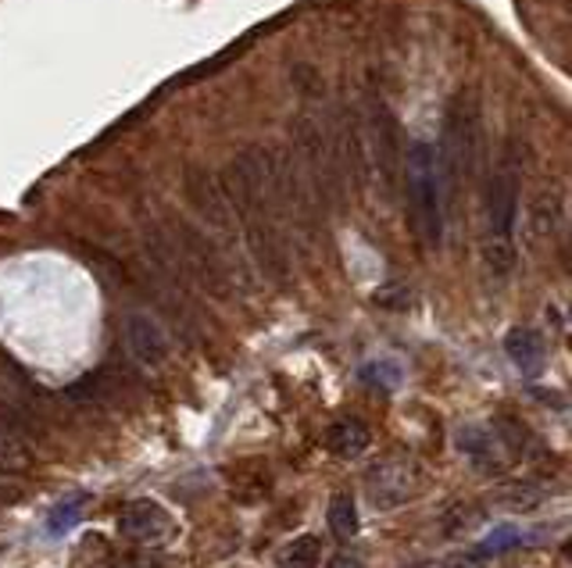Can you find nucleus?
Masks as SVG:
<instances>
[{"mask_svg": "<svg viewBox=\"0 0 572 568\" xmlns=\"http://www.w3.org/2000/svg\"><path fill=\"white\" fill-rule=\"evenodd\" d=\"M515 222H519V169L512 158H504L487 186V268L498 279L512 276Z\"/></svg>", "mask_w": 572, "mask_h": 568, "instance_id": "obj_1", "label": "nucleus"}, {"mask_svg": "<svg viewBox=\"0 0 572 568\" xmlns=\"http://www.w3.org/2000/svg\"><path fill=\"white\" fill-rule=\"evenodd\" d=\"M408 201L412 226L426 247H440L444 240V190H440V161L429 144L415 140L408 147Z\"/></svg>", "mask_w": 572, "mask_h": 568, "instance_id": "obj_2", "label": "nucleus"}, {"mask_svg": "<svg viewBox=\"0 0 572 568\" xmlns=\"http://www.w3.org/2000/svg\"><path fill=\"white\" fill-rule=\"evenodd\" d=\"M168 237H172V247L179 254V265H183V276L201 282L207 293L233 297V290L243 287V279L233 273V265L226 262L223 247H215L201 229H193L190 222H176V226H168Z\"/></svg>", "mask_w": 572, "mask_h": 568, "instance_id": "obj_3", "label": "nucleus"}, {"mask_svg": "<svg viewBox=\"0 0 572 568\" xmlns=\"http://www.w3.org/2000/svg\"><path fill=\"white\" fill-rule=\"evenodd\" d=\"M479 111L469 105V100H454L448 119H444V154H440V176H448L451 183L458 179H469L479 165Z\"/></svg>", "mask_w": 572, "mask_h": 568, "instance_id": "obj_4", "label": "nucleus"}, {"mask_svg": "<svg viewBox=\"0 0 572 568\" xmlns=\"http://www.w3.org/2000/svg\"><path fill=\"white\" fill-rule=\"evenodd\" d=\"M369 172H376L380 179V190L394 193L397 176H401V125L394 119V111L386 108V100L380 94L369 97Z\"/></svg>", "mask_w": 572, "mask_h": 568, "instance_id": "obj_5", "label": "nucleus"}, {"mask_svg": "<svg viewBox=\"0 0 572 568\" xmlns=\"http://www.w3.org/2000/svg\"><path fill=\"white\" fill-rule=\"evenodd\" d=\"M183 190H187V201L193 204V212L201 215V222L207 229L223 232V237H237V232H240L237 212H233V204L226 197V186L218 183L212 172H204V169H198V165H190L187 176H183Z\"/></svg>", "mask_w": 572, "mask_h": 568, "instance_id": "obj_6", "label": "nucleus"}, {"mask_svg": "<svg viewBox=\"0 0 572 568\" xmlns=\"http://www.w3.org/2000/svg\"><path fill=\"white\" fill-rule=\"evenodd\" d=\"M366 483H369L372 508L390 511V508H401L405 500L419 494V469H415L408 458H394V461L376 464Z\"/></svg>", "mask_w": 572, "mask_h": 568, "instance_id": "obj_7", "label": "nucleus"}, {"mask_svg": "<svg viewBox=\"0 0 572 568\" xmlns=\"http://www.w3.org/2000/svg\"><path fill=\"white\" fill-rule=\"evenodd\" d=\"M126 347H129V354H133V361L140 368H162L165 361H168V337H165V329L154 322L151 315H143V312H133L126 318Z\"/></svg>", "mask_w": 572, "mask_h": 568, "instance_id": "obj_8", "label": "nucleus"}, {"mask_svg": "<svg viewBox=\"0 0 572 568\" xmlns=\"http://www.w3.org/2000/svg\"><path fill=\"white\" fill-rule=\"evenodd\" d=\"M119 533L136 540V544H154V540H165L172 533V519H168V511L158 505V500H129L119 515Z\"/></svg>", "mask_w": 572, "mask_h": 568, "instance_id": "obj_9", "label": "nucleus"}, {"mask_svg": "<svg viewBox=\"0 0 572 568\" xmlns=\"http://www.w3.org/2000/svg\"><path fill=\"white\" fill-rule=\"evenodd\" d=\"M504 351H509L512 365L523 372V376H540V368H544V340H540V333L512 329L509 340H504Z\"/></svg>", "mask_w": 572, "mask_h": 568, "instance_id": "obj_10", "label": "nucleus"}, {"mask_svg": "<svg viewBox=\"0 0 572 568\" xmlns=\"http://www.w3.org/2000/svg\"><path fill=\"white\" fill-rule=\"evenodd\" d=\"M33 447L25 444V436L0 419V475H25L33 472Z\"/></svg>", "mask_w": 572, "mask_h": 568, "instance_id": "obj_11", "label": "nucleus"}, {"mask_svg": "<svg viewBox=\"0 0 572 568\" xmlns=\"http://www.w3.org/2000/svg\"><path fill=\"white\" fill-rule=\"evenodd\" d=\"M369 440H372V436L366 430V422H358V419L336 422L333 430L326 433V447L333 450L336 458H358V455H366Z\"/></svg>", "mask_w": 572, "mask_h": 568, "instance_id": "obj_12", "label": "nucleus"}, {"mask_svg": "<svg viewBox=\"0 0 572 568\" xmlns=\"http://www.w3.org/2000/svg\"><path fill=\"white\" fill-rule=\"evenodd\" d=\"M458 447L476 464H484V469H493L490 458H498V436H493L490 430H476V425H469V430L458 433Z\"/></svg>", "mask_w": 572, "mask_h": 568, "instance_id": "obj_13", "label": "nucleus"}, {"mask_svg": "<svg viewBox=\"0 0 572 568\" xmlns=\"http://www.w3.org/2000/svg\"><path fill=\"white\" fill-rule=\"evenodd\" d=\"M330 529H333V536L336 540H355L358 533V511H355V497L350 494H336L330 500Z\"/></svg>", "mask_w": 572, "mask_h": 568, "instance_id": "obj_14", "label": "nucleus"}, {"mask_svg": "<svg viewBox=\"0 0 572 568\" xmlns=\"http://www.w3.org/2000/svg\"><path fill=\"white\" fill-rule=\"evenodd\" d=\"M319 536H311V533H305V536H297L294 544H286L283 551H279V568H319Z\"/></svg>", "mask_w": 572, "mask_h": 568, "instance_id": "obj_15", "label": "nucleus"}, {"mask_svg": "<svg viewBox=\"0 0 572 568\" xmlns=\"http://www.w3.org/2000/svg\"><path fill=\"white\" fill-rule=\"evenodd\" d=\"M83 508H86V494H72V497H64L61 505H55V511H50V519H47V533H50V536L69 533V529L83 519Z\"/></svg>", "mask_w": 572, "mask_h": 568, "instance_id": "obj_16", "label": "nucleus"}, {"mask_svg": "<svg viewBox=\"0 0 572 568\" xmlns=\"http://www.w3.org/2000/svg\"><path fill=\"white\" fill-rule=\"evenodd\" d=\"M523 544V533H519L515 525H498L493 533L484 540V544L476 547V554L479 558H493V554H504V551H512V547H519Z\"/></svg>", "mask_w": 572, "mask_h": 568, "instance_id": "obj_17", "label": "nucleus"}, {"mask_svg": "<svg viewBox=\"0 0 572 568\" xmlns=\"http://www.w3.org/2000/svg\"><path fill=\"white\" fill-rule=\"evenodd\" d=\"M361 379L366 383H380V386H397V372L390 365H369L366 372H361Z\"/></svg>", "mask_w": 572, "mask_h": 568, "instance_id": "obj_18", "label": "nucleus"}, {"mask_svg": "<svg viewBox=\"0 0 572 568\" xmlns=\"http://www.w3.org/2000/svg\"><path fill=\"white\" fill-rule=\"evenodd\" d=\"M326 568H361V558L358 554H350V551H341L326 561Z\"/></svg>", "mask_w": 572, "mask_h": 568, "instance_id": "obj_19", "label": "nucleus"}, {"mask_svg": "<svg viewBox=\"0 0 572 568\" xmlns=\"http://www.w3.org/2000/svg\"><path fill=\"white\" fill-rule=\"evenodd\" d=\"M479 561H484L479 554H462V558H451L448 568H479Z\"/></svg>", "mask_w": 572, "mask_h": 568, "instance_id": "obj_20", "label": "nucleus"}]
</instances>
